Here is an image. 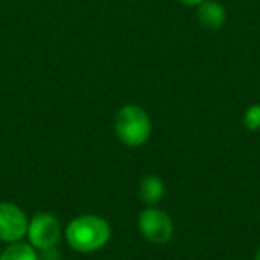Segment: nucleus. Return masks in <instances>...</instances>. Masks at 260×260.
I'll return each mask as SVG.
<instances>
[{"instance_id": "f257e3e1", "label": "nucleus", "mask_w": 260, "mask_h": 260, "mask_svg": "<svg viewBox=\"0 0 260 260\" xmlns=\"http://www.w3.org/2000/svg\"><path fill=\"white\" fill-rule=\"evenodd\" d=\"M70 248L79 253H94L111 239V224L96 214H82L72 219L64 232Z\"/></svg>"}, {"instance_id": "f03ea898", "label": "nucleus", "mask_w": 260, "mask_h": 260, "mask_svg": "<svg viewBox=\"0 0 260 260\" xmlns=\"http://www.w3.org/2000/svg\"><path fill=\"white\" fill-rule=\"evenodd\" d=\"M114 132L123 145L130 148L143 146L152 136V119L148 112L136 104L123 105L114 118Z\"/></svg>"}, {"instance_id": "7ed1b4c3", "label": "nucleus", "mask_w": 260, "mask_h": 260, "mask_svg": "<svg viewBox=\"0 0 260 260\" xmlns=\"http://www.w3.org/2000/svg\"><path fill=\"white\" fill-rule=\"evenodd\" d=\"M62 235V228L59 219L50 212H40L29 219L27 239L32 248L38 251H50L59 244Z\"/></svg>"}, {"instance_id": "20e7f679", "label": "nucleus", "mask_w": 260, "mask_h": 260, "mask_svg": "<svg viewBox=\"0 0 260 260\" xmlns=\"http://www.w3.org/2000/svg\"><path fill=\"white\" fill-rule=\"evenodd\" d=\"M138 224L143 237L153 244H166L173 237V219L166 210L157 207H146L145 210H141Z\"/></svg>"}, {"instance_id": "39448f33", "label": "nucleus", "mask_w": 260, "mask_h": 260, "mask_svg": "<svg viewBox=\"0 0 260 260\" xmlns=\"http://www.w3.org/2000/svg\"><path fill=\"white\" fill-rule=\"evenodd\" d=\"M29 217L18 205L11 202H0V241L18 242L27 237Z\"/></svg>"}, {"instance_id": "423d86ee", "label": "nucleus", "mask_w": 260, "mask_h": 260, "mask_svg": "<svg viewBox=\"0 0 260 260\" xmlns=\"http://www.w3.org/2000/svg\"><path fill=\"white\" fill-rule=\"evenodd\" d=\"M196 20L207 30H219L226 23V9L217 0H203L196 6Z\"/></svg>"}, {"instance_id": "0eeeda50", "label": "nucleus", "mask_w": 260, "mask_h": 260, "mask_svg": "<svg viewBox=\"0 0 260 260\" xmlns=\"http://www.w3.org/2000/svg\"><path fill=\"white\" fill-rule=\"evenodd\" d=\"M138 192L145 205L155 207L164 198V182L157 175H145L139 180Z\"/></svg>"}, {"instance_id": "6e6552de", "label": "nucleus", "mask_w": 260, "mask_h": 260, "mask_svg": "<svg viewBox=\"0 0 260 260\" xmlns=\"http://www.w3.org/2000/svg\"><path fill=\"white\" fill-rule=\"evenodd\" d=\"M0 260H40L38 249L32 248L29 242H11L8 248L2 249Z\"/></svg>"}, {"instance_id": "1a4fd4ad", "label": "nucleus", "mask_w": 260, "mask_h": 260, "mask_svg": "<svg viewBox=\"0 0 260 260\" xmlns=\"http://www.w3.org/2000/svg\"><path fill=\"white\" fill-rule=\"evenodd\" d=\"M242 123H244L246 128L251 130V132H255V130L260 128V105L258 104H253L246 109Z\"/></svg>"}, {"instance_id": "9d476101", "label": "nucleus", "mask_w": 260, "mask_h": 260, "mask_svg": "<svg viewBox=\"0 0 260 260\" xmlns=\"http://www.w3.org/2000/svg\"><path fill=\"white\" fill-rule=\"evenodd\" d=\"M180 4L187 6V8H196V6H200L203 2V0H178Z\"/></svg>"}, {"instance_id": "9b49d317", "label": "nucleus", "mask_w": 260, "mask_h": 260, "mask_svg": "<svg viewBox=\"0 0 260 260\" xmlns=\"http://www.w3.org/2000/svg\"><path fill=\"white\" fill-rule=\"evenodd\" d=\"M255 260H260V248H258V251H256V255H255Z\"/></svg>"}]
</instances>
